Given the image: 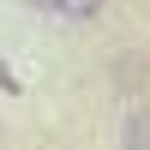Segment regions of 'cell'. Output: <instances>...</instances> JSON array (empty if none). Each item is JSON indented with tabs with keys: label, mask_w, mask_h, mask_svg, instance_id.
<instances>
[{
	"label": "cell",
	"mask_w": 150,
	"mask_h": 150,
	"mask_svg": "<svg viewBox=\"0 0 150 150\" xmlns=\"http://www.w3.org/2000/svg\"><path fill=\"white\" fill-rule=\"evenodd\" d=\"M108 72H114L120 96H150V48H120Z\"/></svg>",
	"instance_id": "cell-1"
},
{
	"label": "cell",
	"mask_w": 150,
	"mask_h": 150,
	"mask_svg": "<svg viewBox=\"0 0 150 150\" xmlns=\"http://www.w3.org/2000/svg\"><path fill=\"white\" fill-rule=\"evenodd\" d=\"M120 150H150V108L132 102L126 120H120Z\"/></svg>",
	"instance_id": "cell-2"
},
{
	"label": "cell",
	"mask_w": 150,
	"mask_h": 150,
	"mask_svg": "<svg viewBox=\"0 0 150 150\" xmlns=\"http://www.w3.org/2000/svg\"><path fill=\"white\" fill-rule=\"evenodd\" d=\"M54 12L72 24H90V18H102V0H54Z\"/></svg>",
	"instance_id": "cell-3"
},
{
	"label": "cell",
	"mask_w": 150,
	"mask_h": 150,
	"mask_svg": "<svg viewBox=\"0 0 150 150\" xmlns=\"http://www.w3.org/2000/svg\"><path fill=\"white\" fill-rule=\"evenodd\" d=\"M0 90H18V78H12V72H6V66H0Z\"/></svg>",
	"instance_id": "cell-4"
},
{
	"label": "cell",
	"mask_w": 150,
	"mask_h": 150,
	"mask_svg": "<svg viewBox=\"0 0 150 150\" xmlns=\"http://www.w3.org/2000/svg\"><path fill=\"white\" fill-rule=\"evenodd\" d=\"M24 6H36V12H54V0H24Z\"/></svg>",
	"instance_id": "cell-5"
}]
</instances>
